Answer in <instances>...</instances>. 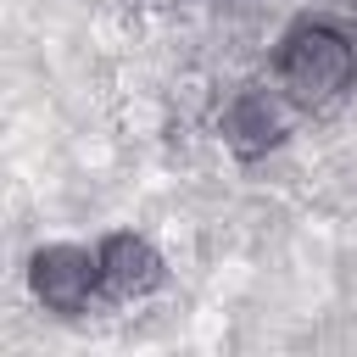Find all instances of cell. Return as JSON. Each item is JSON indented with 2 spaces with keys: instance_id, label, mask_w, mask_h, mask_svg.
Instances as JSON below:
<instances>
[{
  "instance_id": "obj_1",
  "label": "cell",
  "mask_w": 357,
  "mask_h": 357,
  "mask_svg": "<svg viewBox=\"0 0 357 357\" xmlns=\"http://www.w3.org/2000/svg\"><path fill=\"white\" fill-rule=\"evenodd\" d=\"M273 84L296 112H329L357 84V33L329 17H301L273 50Z\"/></svg>"
},
{
  "instance_id": "obj_3",
  "label": "cell",
  "mask_w": 357,
  "mask_h": 357,
  "mask_svg": "<svg viewBox=\"0 0 357 357\" xmlns=\"http://www.w3.org/2000/svg\"><path fill=\"white\" fill-rule=\"evenodd\" d=\"M28 290L45 312H61V318H78L100 284V251H84V245H39L28 257Z\"/></svg>"
},
{
  "instance_id": "obj_5",
  "label": "cell",
  "mask_w": 357,
  "mask_h": 357,
  "mask_svg": "<svg viewBox=\"0 0 357 357\" xmlns=\"http://www.w3.org/2000/svg\"><path fill=\"white\" fill-rule=\"evenodd\" d=\"M123 6H139V11H162V6H173V0H123Z\"/></svg>"
},
{
  "instance_id": "obj_2",
  "label": "cell",
  "mask_w": 357,
  "mask_h": 357,
  "mask_svg": "<svg viewBox=\"0 0 357 357\" xmlns=\"http://www.w3.org/2000/svg\"><path fill=\"white\" fill-rule=\"evenodd\" d=\"M218 134H223V145L240 156V162H257V156H268V151H279L284 139H290V95L273 84H245V89H234L229 95V106H223V117H218Z\"/></svg>"
},
{
  "instance_id": "obj_4",
  "label": "cell",
  "mask_w": 357,
  "mask_h": 357,
  "mask_svg": "<svg viewBox=\"0 0 357 357\" xmlns=\"http://www.w3.org/2000/svg\"><path fill=\"white\" fill-rule=\"evenodd\" d=\"M95 251H100V284H106V296H117V301H145V296H156V290L167 284V262H162V251H156L145 234L117 229V234H106Z\"/></svg>"
},
{
  "instance_id": "obj_6",
  "label": "cell",
  "mask_w": 357,
  "mask_h": 357,
  "mask_svg": "<svg viewBox=\"0 0 357 357\" xmlns=\"http://www.w3.org/2000/svg\"><path fill=\"white\" fill-rule=\"evenodd\" d=\"M329 6H357V0H329Z\"/></svg>"
}]
</instances>
